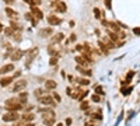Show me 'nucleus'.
Listing matches in <instances>:
<instances>
[{
	"label": "nucleus",
	"mask_w": 140,
	"mask_h": 126,
	"mask_svg": "<svg viewBox=\"0 0 140 126\" xmlns=\"http://www.w3.org/2000/svg\"><path fill=\"white\" fill-rule=\"evenodd\" d=\"M18 118H20V115L16 111H10V112L4 113V115L2 116V119L4 122H14V121H18Z\"/></svg>",
	"instance_id": "f257e3e1"
},
{
	"label": "nucleus",
	"mask_w": 140,
	"mask_h": 126,
	"mask_svg": "<svg viewBox=\"0 0 140 126\" xmlns=\"http://www.w3.org/2000/svg\"><path fill=\"white\" fill-rule=\"evenodd\" d=\"M25 87H27V81H25V80H18V81H16L13 84L11 91H13V92H18V91H23Z\"/></svg>",
	"instance_id": "f03ea898"
},
{
	"label": "nucleus",
	"mask_w": 140,
	"mask_h": 126,
	"mask_svg": "<svg viewBox=\"0 0 140 126\" xmlns=\"http://www.w3.org/2000/svg\"><path fill=\"white\" fill-rule=\"evenodd\" d=\"M52 7L55 8V10L60 11V13H64L66 11V4H64L63 2H59V0H55V2H52Z\"/></svg>",
	"instance_id": "7ed1b4c3"
},
{
	"label": "nucleus",
	"mask_w": 140,
	"mask_h": 126,
	"mask_svg": "<svg viewBox=\"0 0 140 126\" xmlns=\"http://www.w3.org/2000/svg\"><path fill=\"white\" fill-rule=\"evenodd\" d=\"M39 102L41 104H44V105H50V107H53V98L50 97V95H48V94H45L44 97H41L39 98Z\"/></svg>",
	"instance_id": "20e7f679"
},
{
	"label": "nucleus",
	"mask_w": 140,
	"mask_h": 126,
	"mask_svg": "<svg viewBox=\"0 0 140 126\" xmlns=\"http://www.w3.org/2000/svg\"><path fill=\"white\" fill-rule=\"evenodd\" d=\"M23 55H24V52L21 49H14L13 52H11V60H14V62L20 60V59L23 58Z\"/></svg>",
	"instance_id": "39448f33"
},
{
	"label": "nucleus",
	"mask_w": 140,
	"mask_h": 126,
	"mask_svg": "<svg viewBox=\"0 0 140 126\" xmlns=\"http://www.w3.org/2000/svg\"><path fill=\"white\" fill-rule=\"evenodd\" d=\"M46 20H48V23H49L50 25H59V24L62 23V20L59 18V17L53 16V14H50V16H48V17H46Z\"/></svg>",
	"instance_id": "423d86ee"
},
{
	"label": "nucleus",
	"mask_w": 140,
	"mask_h": 126,
	"mask_svg": "<svg viewBox=\"0 0 140 126\" xmlns=\"http://www.w3.org/2000/svg\"><path fill=\"white\" fill-rule=\"evenodd\" d=\"M13 70H14V65L13 63H8V65H4V66L0 67V74H7Z\"/></svg>",
	"instance_id": "0eeeda50"
},
{
	"label": "nucleus",
	"mask_w": 140,
	"mask_h": 126,
	"mask_svg": "<svg viewBox=\"0 0 140 126\" xmlns=\"http://www.w3.org/2000/svg\"><path fill=\"white\" fill-rule=\"evenodd\" d=\"M31 13L34 14V17H35L37 20H42V18H44L42 11H41L38 7H35V6H31Z\"/></svg>",
	"instance_id": "6e6552de"
},
{
	"label": "nucleus",
	"mask_w": 140,
	"mask_h": 126,
	"mask_svg": "<svg viewBox=\"0 0 140 126\" xmlns=\"http://www.w3.org/2000/svg\"><path fill=\"white\" fill-rule=\"evenodd\" d=\"M8 111H18V109H23L24 108V104H14V105H6Z\"/></svg>",
	"instance_id": "1a4fd4ad"
},
{
	"label": "nucleus",
	"mask_w": 140,
	"mask_h": 126,
	"mask_svg": "<svg viewBox=\"0 0 140 126\" xmlns=\"http://www.w3.org/2000/svg\"><path fill=\"white\" fill-rule=\"evenodd\" d=\"M42 118L44 119H50V118H55V112L52 109H45V112L42 113Z\"/></svg>",
	"instance_id": "9d476101"
},
{
	"label": "nucleus",
	"mask_w": 140,
	"mask_h": 126,
	"mask_svg": "<svg viewBox=\"0 0 140 126\" xmlns=\"http://www.w3.org/2000/svg\"><path fill=\"white\" fill-rule=\"evenodd\" d=\"M10 83H13V77H4V79L0 80V86L2 87H7Z\"/></svg>",
	"instance_id": "9b49d317"
},
{
	"label": "nucleus",
	"mask_w": 140,
	"mask_h": 126,
	"mask_svg": "<svg viewBox=\"0 0 140 126\" xmlns=\"http://www.w3.org/2000/svg\"><path fill=\"white\" fill-rule=\"evenodd\" d=\"M45 94H46V92H45V90H44V88H37V90L34 91V95L38 98V100H39L41 97H44Z\"/></svg>",
	"instance_id": "f8f14e48"
},
{
	"label": "nucleus",
	"mask_w": 140,
	"mask_h": 126,
	"mask_svg": "<svg viewBox=\"0 0 140 126\" xmlns=\"http://www.w3.org/2000/svg\"><path fill=\"white\" fill-rule=\"evenodd\" d=\"M45 88L46 90H53L56 88V81H53V80H48L45 83Z\"/></svg>",
	"instance_id": "ddd939ff"
},
{
	"label": "nucleus",
	"mask_w": 140,
	"mask_h": 126,
	"mask_svg": "<svg viewBox=\"0 0 140 126\" xmlns=\"http://www.w3.org/2000/svg\"><path fill=\"white\" fill-rule=\"evenodd\" d=\"M76 62H77V65H80V66H87V59L83 58V56H77Z\"/></svg>",
	"instance_id": "4468645a"
},
{
	"label": "nucleus",
	"mask_w": 140,
	"mask_h": 126,
	"mask_svg": "<svg viewBox=\"0 0 140 126\" xmlns=\"http://www.w3.org/2000/svg\"><path fill=\"white\" fill-rule=\"evenodd\" d=\"M34 119V113H27V115H23V125L27 123V122L32 121Z\"/></svg>",
	"instance_id": "2eb2a0df"
},
{
	"label": "nucleus",
	"mask_w": 140,
	"mask_h": 126,
	"mask_svg": "<svg viewBox=\"0 0 140 126\" xmlns=\"http://www.w3.org/2000/svg\"><path fill=\"white\" fill-rule=\"evenodd\" d=\"M77 71H80L81 74H85V76H91V70H85L81 66H77Z\"/></svg>",
	"instance_id": "dca6fc26"
},
{
	"label": "nucleus",
	"mask_w": 140,
	"mask_h": 126,
	"mask_svg": "<svg viewBox=\"0 0 140 126\" xmlns=\"http://www.w3.org/2000/svg\"><path fill=\"white\" fill-rule=\"evenodd\" d=\"M6 14H7L8 17H14V18L17 17V13H16L14 10H11L10 7H7V8H6Z\"/></svg>",
	"instance_id": "f3484780"
},
{
	"label": "nucleus",
	"mask_w": 140,
	"mask_h": 126,
	"mask_svg": "<svg viewBox=\"0 0 140 126\" xmlns=\"http://www.w3.org/2000/svg\"><path fill=\"white\" fill-rule=\"evenodd\" d=\"M63 37H64V35L62 34V32H59L58 35H55V37H53V39H52V42H60L62 39H63Z\"/></svg>",
	"instance_id": "a211bd4d"
},
{
	"label": "nucleus",
	"mask_w": 140,
	"mask_h": 126,
	"mask_svg": "<svg viewBox=\"0 0 140 126\" xmlns=\"http://www.w3.org/2000/svg\"><path fill=\"white\" fill-rule=\"evenodd\" d=\"M37 55H38V49H37V48H34V50H31V52H29L28 60H31V59H32V58H35Z\"/></svg>",
	"instance_id": "6ab92c4d"
},
{
	"label": "nucleus",
	"mask_w": 140,
	"mask_h": 126,
	"mask_svg": "<svg viewBox=\"0 0 140 126\" xmlns=\"http://www.w3.org/2000/svg\"><path fill=\"white\" fill-rule=\"evenodd\" d=\"M44 123H45L46 126H52L53 123H55V118H50V119H44Z\"/></svg>",
	"instance_id": "aec40b11"
},
{
	"label": "nucleus",
	"mask_w": 140,
	"mask_h": 126,
	"mask_svg": "<svg viewBox=\"0 0 140 126\" xmlns=\"http://www.w3.org/2000/svg\"><path fill=\"white\" fill-rule=\"evenodd\" d=\"M77 83H80L81 86H88V84H90V80H87V79H79V80H77Z\"/></svg>",
	"instance_id": "412c9836"
},
{
	"label": "nucleus",
	"mask_w": 140,
	"mask_h": 126,
	"mask_svg": "<svg viewBox=\"0 0 140 126\" xmlns=\"http://www.w3.org/2000/svg\"><path fill=\"white\" fill-rule=\"evenodd\" d=\"M91 100H93V101H94V102H100V100H101V97H100V95H98V94H94V95H93V97H91Z\"/></svg>",
	"instance_id": "4be33fe9"
},
{
	"label": "nucleus",
	"mask_w": 140,
	"mask_h": 126,
	"mask_svg": "<svg viewBox=\"0 0 140 126\" xmlns=\"http://www.w3.org/2000/svg\"><path fill=\"white\" fill-rule=\"evenodd\" d=\"M108 35H109V39H111V41H116V39H118V37L114 34V32H109Z\"/></svg>",
	"instance_id": "5701e85b"
},
{
	"label": "nucleus",
	"mask_w": 140,
	"mask_h": 126,
	"mask_svg": "<svg viewBox=\"0 0 140 126\" xmlns=\"http://www.w3.org/2000/svg\"><path fill=\"white\" fill-rule=\"evenodd\" d=\"M94 14H95V17H97V18H101V11H100V8H94Z\"/></svg>",
	"instance_id": "b1692460"
},
{
	"label": "nucleus",
	"mask_w": 140,
	"mask_h": 126,
	"mask_svg": "<svg viewBox=\"0 0 140 126\" xmlns=\"http://www.w3.org/2000/svg\"><path fill=\"white\" fill-rule=\"evenodd\" d=\"M88 107H90L88 102H85V101H84V102H81V107H80V108H81V109H87Z\"/></svg>",
	"instance_id": "393cba45"
},
{
	"label": "nucleus",
	"mask_w": 140,
	"mask_h": 126,
	"mask_svg": "<svg viewBox=\"0 0 140 126\" xmlns=\"http://www.w3.org/2000/svg\"><path fill=\"white\" fill-rule=\"evenodd\" d=\"M56 63H58V59H56V58H52V59H50V62H49V65L53 66V65H56Z\"/></svg>",
	"instance_id": "a878e982"
},
{
	"label": "nucleus",
	"mask_w": 140,
	"mask_h": 126,
	"mask_svg": "<svg viewBox=\"0 0 140 126\" xmlns=\"http://www.w3.org/2000/svg\"><path fill=\"white\" fill-rule=\"evenodd\" d=\"M25 3H28V4H31V6H34V3H38V0H24Z\"/></svg>",
	"instance_id": "bb28decb"
},
{
	"label": "nucleus",
	"mask_w": 140,
	"mask_h": 126,
	"mask_svg": "<svg viewBox=\"0 0 140 126\" xmlns=\"http://www.w3.org/2000/svg\"><path fill=\"white\" fill-rule=\"evenodd\" d=\"M6 35H13V28H6Z\"/></svg>",
	"instance_id": "cd10ccee"
},
{
	"label": "nucleus",
	"mask_w": 140,
	"mask_h": 126,
	"mask_svg": "<svg viewBox=\"0 0 140 126\" xmlns=\"http://www.w3.org/2000/svg\"><path fill=\"white\" fill-rule=\"evenodd\" d=\"M14 39H16V41H20V39H21V34H20V32H17V34L14 35Z\"/></svg>",
	"instance_id": "c85d7f7f"
},
{
	"label": "nucleus",
	"mask_w": 140,
	"mask_h": 126,
	"mask_svg": "<svg viewBox=\"0 0 140 126\" xmlns=\"http://www.w3.org/2000/svg\"><path fill=\"white\" fill-rule=\"evenodd\" d=\"M53 100H56L58 102H60V97H59L58 94H53Z\"/></svg>",
	"instance_id": "c756f323"
},
{
	"label": "nucleus",
	"mask_w": 140,
	"mask_h": 126,
	"mask_svg": "<svg viewBox=\"0 0 140 126\" xmlns=\"http://www.w3.org/2000/svg\"><path fill=\"white\" fill-rule=\"evenodd\" d=\"M105 6L106 8H111V0H105Z\"/></svg>",
	"instance_id": "7c9ffc66"
},
{
	"label": "nucleus",
	"mask_w": 140,
	"mask_h": 126,
	"mask_svg": "<svg viewBox=\"0 0 140 126\" xmlns=\"http://www.w3.org/2000/svg\"><path fill=\"white\" fill-rule=\"evenodd\" d=\"M95 91H97V94H102V88H101V87H97Z\"/></svg>",
	"instance_id": "2f4dec72"
},
{
	"label": "nucleus",
	"mask_w": 140,
	"mask_h": 126,
	"mask_svg": "<svg viewBox=\"0 0 140 126\" xmlns=\"http://www.w3.org/2000/svg\"><path fill=\"white\" fill-rule=\"evenodd\" d=\"M3 2H4L6 4H13V3H14V0H3Z\"/></svg>",
	"instance_id": "473e14b6"
},
{
	"label": "nucleus",
	"mask_w": 140,
	"mask_h": 126,
	"mask_svg": "<svg viewBox=\"0 0 140 126\" xmlns=\"http://www.w3.org/2000/svg\"><path fill=\"white\" fill-rule=\"evenodd\" d=\"M133 32H135L136 35H140V28H135V29H133Z\"/></svg>",
	"instance_id": "72a5a7b5"
},
{
	"label": "nucleus",
	"mask_w": 140,
	"mask_h": 126,
	"mask_svg": "<svg viewBox=\"0 0 140 126\" xmlns=\"http://www.w3.org/2000/svg\"><path fill=\"white\" fill-rule=\"evenodd\" d=\"M93 118H95V119H101V115H100V113H94Z\"/></svg>",
	"instance_id": "f704fd0d"
},
{
	"label": "nucleus",
	"mask_w": 140,
	"mask_h": 126,
	"mask_svg": "<svg viewBox=\"0 0 140 126\" xmlns=\"http://www.w3.org/2000/svg\"><path fill=\"white\" fill-rule=\"evenodd\" d=\"M133 74H135V73H133V71H130V73L127 74V80H130V79H132V77H133Z\"/></svg>",
	"instance_id": "c9c22d12"
},
{
	"label": "nucleus",
	"mask_w": 140,
	"mask_h": 126,
	"mask_svg": "<svg viewBox=\"0 0 140 126\" xmlns=\"http://www.w3.org/2000/svg\"><path fill=\"white\" fill-rule=\"evenodd\" d=\"M76 49H77V50H83V46H81V45H77Z\"/></svg>",
	"instance_id": "e433bc0d"
},
{
	"label": "nucleus",
	"mask_w": 140,
	"mask_h": 126,
	"mask_svg": "<svg viewBox=\"0 0 140 126\" xmlns=\"http://www.w3.org/2000/svg\"><path fill=\"white\" fill-rule=\"evenodd\" d=\"M66 92H67L69 95H71V88H66Z\"/></svg>",
	"instance_id": "4c0bfd02"
},
{
	"label": "nucleus",
	"mask_w": 140,
	"mask_h": 126,
	"mask_svg": "<svg viewBox=\"0 0 140 126\" xmlns=\"http://www.w3.org/2000/svg\"><path fill=\"white\" fill-rule=\"evenodd\" d=\"M66 123H67V125H70V123H71V119H70V118H69V119H66Z\"/></svg>",
	"instance_id": "58836bf2"
},
{
	"label": "nucleus",
	"mask_w": 140,
	"mask_h": 126,
	"mask_svg": "<svg viewBox=\"0 0 140 126\" xmlns=\"http://www.w3.org/2000/svg\"><path fill=\"white\" fill-rule=\"evenodd\" d=\"M21 126H34L32 123H25V125H21Z\"/></svg>",
	"instance_id": "ea45409f"
},
{
	"label": "nucleus",
	"mask_w": 140,
	"mask_h": 126,
	"mask_svg": "<svg viewBox=\"0 0 140 126\" xmlns=\"http://www.w3.org/2000/svg\"><path fill=\"white\" fill-rule=\"evenodd\" d=\"M3 31V25H2V23H0V32Z\"/></svg>",
	"instance_id": "a19ab883"
},
{
	"label": "nucleus",
	"mask_w": 140,
	"mask_h": 126,
	"mask_svg": "<svg viewBox=\"0 0 140 126\" xmlns=\"http://www.w3.org/2000/svg\"><path fill=\"white\" fill-rule=\"evenodd\" d=\"M85 126H93V125H91V123H88V122H87V123H85Z\"/></svg>",
	"instance_id": "79ce46f5"
},
{
	"label": "nucleus",
	"mask_w": 140,
	"mask_h": 126,
	"mask_svg": "<svg viewBox=\"0 0 140 126\" xmlns=\"http://www.w3.org/2000/svg\"><path fill=\"white\" fill-rule=\"evenodd\" d=\"M56 126H63V125H62V123H58V125H56Z\"/></svg>",
	"instance_id": "37998d69"
}]
</instances>
